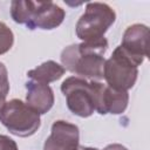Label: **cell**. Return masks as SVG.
I'll use <instances>...</instances> for the list:
<instances>
[{"label":"cell","mask_w":150,"mask_h":150,"mask_svg":"<svg viewBox=\"0 0 150 150\" xmlns=\"http://www.w3.org/2000/svg\"><path fill=\"white\" fill-rule=\"evenodd\" d=\"M9 93V80L6 66L0 62V110L6 103V97Z\"/></svg>","instance_id":"13"},{"label":"cell","mask_w":150,"mask_h":150,"mask_svg":"<svg viewBox=\"0 0 150 150\" xmlns=\"http://www.w3.org/2000/svg\"><path fill=\"white\" fill-rule=\"evenodd\" d=\"M77 150H98L97 148H91V146H79Z\"/></svg>","instance_id":"16"},{"label":"cell","mask_w":150,"mask_h":150,"mask_svg":"<svg viewBox=\"0 0 150 150\" xmlns=\"http://www.w3.org/2000/svg\"><path fill=\"white\" fill-rule=\"evenodd\" d=\"M138 66L117 46L111 56L105 60L103 66V79L107 86L116 90L128 91L137 81Z\"/></svg>","instance_id":"6"},{"label":"cell","mask_w":150,"mask_h":150,"mask_svg":"<svg viewBox=\"0 0 150 150\" xmlns=\"http://www.w3.org/2000/svg\"><path fill=\"white\" fill-rule=\"evenodd\" d=\"M0 150H18V145L11 137L0 135Z\"/></svg>","instance_id":"14"},{"label":"cell","mask_w":150,"mask_h":150,"mask_svg":"<svg viewBox=\"0 0 150 150\" xmlns=\"http://www.w3.org/2000/svg\"><path fill=\"white\" fill-rule=\"evenodd\" d=\"M66 69L59 64L57 62L53 61V60H48L43 63H41L40 66H38L34 69L28 70L27 76L35 82H40L43 84H48L50 82H54L59 79L62 77V75L64 74Z\"/></svg>","instance_id":"11"},{"label":"cell","mask_w":150,"mask_h":150,"mask_svg":"<svg viewBox=\"0 0 150 150\" xmlns=\"http://www.w3.org/2000/svg\"><path fill=\"white\" fill-rule=\"evenodd\" d=\"M149 28L143 23H134L129 26L122 38L120 45L123 52L137 64H142L148 56Z\"/></svg>","instance_id":"7"},{"label":"cell","mask_w":150,"mask_h":150,"mask_svg":"<svg viewBox=\"0 0 150 150\" xmlns=\"http://www.w3.org/2000/svg\"><path fill=\"white\" fill-rule=\"evenodd\" d=\"M129 102V94L124 90H116L114 88H110L105 84L104 90L102 93L100 108L97 110L98 114L105 115V114H112L118 115L124 112V110L128 107Z\"/></svg>","instance_id":"10"},{"label":"cell","mask_w":150,"mask_h":150,"mask_svg":"<svg viewBox=\"0 0 150 150\" xmlns=\"http://www.w3.org/2000/svg\"><path fill=\"white\" fill-rule=\"evenodd\" d=\"M103 150H128L124 145L122 144H117V143H112V144H109L107 145Z\"/></svg>","instance_id":"15"},{"label":"cell","mask_w":150,"mask_h":150,"mask_svg":"<svg viewBox=\"0 0 150 150\" xmlns=\"http://www.w3.org/2000/svg\"><path fill=\"white\" fill-rule=\"evenodd\" d=\"M26 103L42 115L48 112L54 104V93L48 84H43L35 81L26 82Z\"/></svg>","instance_id":"9"},{"label":"cell","mask_w":150,"mask_h":150,"mask_svg":"<svg viewBox=\"0 0 150 150\" xmlns=\"http://www.w3.org/2000/svg\"><path fill=\"white\" fill-rule=\"evenodd\" d=\"M0 122L11 134L19 137L34 135L41 125L40 114L19 98H13L4 104L0 110Z\"/></svg>","instance_id":"5"},{"label":"cell","mask_w":150,"mask_h":150,"mask_svg":"<svg viewBox=\"0 0 150 150\" xmlns=\"http://www.w3.org/2000/svg\"><path fill=\"white\" fill-rule=\"evenodd\" d=\"M11 16L16 23L26 25L30 30L36 28L49 30L63 22L66 12L53 1L13 0Z\"/></svg>","instance_id":"2"},{"label":"cell","mask_w":150,"mask_h":150,"mask_svg":"<svg viewBox=\"0 0 150 150\" xmlns=\"http://www.w3.org/2000/svg\"><path fill=\"white\" fill-rule=\"evenodd\" d=\"M105 84L100 81L69 76L61 84L68 109L76 116L89 117L97 111Z\"/></svg>","instance_id":"3"},{"label":"cell","mask_w":150,"mask_h":150,"mask_svg":"<svg viewBox=\"0 0 150 150\" xmlns=\"http://www.w3.org/2000/svg\"><path fill=\"white\" fill-rule=\"evenodd\" d=\"M14 43V34L11 28L0 21V55L7 53Z\"/></svg>","instance_id":"12"},{"label":"cell","mask_w":150,"mask_h":150,"mask_svg":"<svg viewBox=\"0 0 150 150\" xmlns=\"http://www.w3.org/2000/svg\"><path fill=\"white\" fill-rule=\"evenodd\" d=\"M108 49L105 38L93 41L74 43L61 52L62 67L79 77L101 81L103 79L104 54Z\"/></svg>","instance_id":"1"},{"label":"cell","mask_w":150,"mask_h":150,"mask_svg":"<svg viewBox=\"0 0 150 150\" xmlns=\"http://www.w3.org/2000/svg\"><path fill=\"white\" fill-rule=\"evenodd\" d=\"M116 20L115 11L103 2H88L84 13L76 22L75 32L82 42L98 41Z\"/></svg>","instance_id":"4"},{"label":"cell","mask_w":150,"mask_h":150,"mask_svg":"<svg viewBox=\"0 0 150 150\" xmlns=\"http://www.w3.org/2000/svg\"><path fill=\"white\" fill-rule=\"evenodd\" d=\"M79 127L63 120L53 123L50 135L45 141L43 150H77L80 144Z\"/></svg>","instance_id":"8"}]
</instances>
